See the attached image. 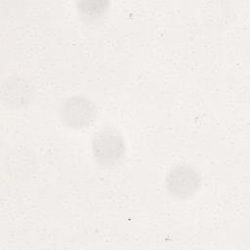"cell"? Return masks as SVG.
<instances>
[{
    "label": "cell",
    "instance_id": "1",
    "mask_svg": "<svg viewBox=\"0 0 250 250\" xmlns=\"http://www.w3.org/2000/svg\"><path fill=\"white\" fill-rule=\"evenodd\" d=\"M92 153L95 160L104 166L117 164L125 154L124 139L114 129L104 128L92 138Z\"/></svg>",
    "mask_w": 250,
    "mask_h": 250
},
{
    "label": "cell",
    "instance_id": "2",
    "mask_svg": "<svg viewBox=\"0 0 250 250\" xmlns=\"http://www.w3.org/2000/svg\"><path fill=\"white\" fill-rule=\"evenodd\" d=\"M64 125L74 129L88 127L96 117V106L86 97L72 96L64 100L59 109Z\"/></svg>",
    "mask_w": 250,
    "mask_h": 250
},
{
    "label": "cell",
    "instance_id": "3",
    "mask_svg": "<svg viewBox=\"0 0 250 250\" xmlns=\"http://www.w3.org/2000/svg\"><path fill=\"white\" fill-rule=\"evenodd\" d=\"M199 185V174L189 165H176L166 176V188L169 193L177 198L190 197L197 191Z\"/></svg>",
    "mask_w": 250,
    "mask_h": 250
},
{
    "label": "cell",
    "instance_id": "4",
    "mask_svg": "<svg viewBox=\"0 0 250 250\" xmlns=\"http://www.w3.org/2000/svg\"><path fill=\"white\" fill-rule=\"evenodd\" d=\"M33 95L31 83L23 78L15 76L10 78L3 87V99L10 106L20 108L29 104Z\"/></svg>",
    "mask_w": 250,
    "mask_h": 250
},
{
    "label": "cell",
    "instance_id": "5",
    "mask_svg": "<svg viewBox=\"0 0 250 250\" xmlns=\"http://www.w3.org/2000/svg\"><path fill=\"white\" fill-rule=\"evenodd\" d=\"M106 1H81L79 2L78 8L84 15H96L103 12L106 6Z\"/></svg>",
    "mask_w": 250,
    "mask_h": 250
}]
</instances>
